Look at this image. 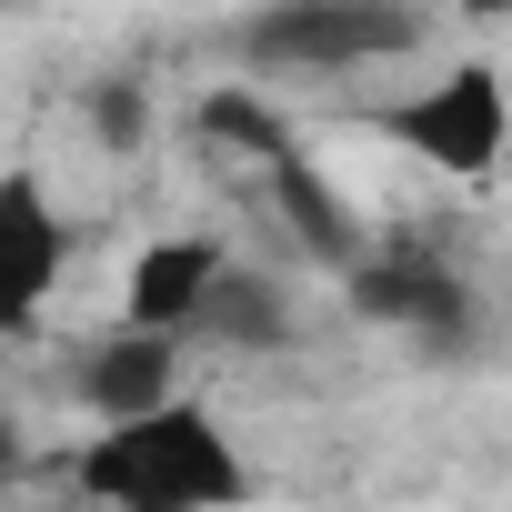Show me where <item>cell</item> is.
Listing matches in <instances>:
<instances>
[{
	"label": "cell",
	"instance_id": "cell-1",
	"mask_svg": "<svg viewBox=\"0 0 512 512\" xmlns=\"http://www.w3.org/2000/svg\"><path fill=\"white\" fill-rule=\"evenodd\" d=\"M81 482L111 512H231L241 502V452L221 442L211 412L151 402V412H131V422L101 432V452L81 462Z\"/></svg>",
	"mask_w": 512,
	"mask_h": 512
},
{
	"label": "cell",
	"instance_id": "cell-2",
	"mask_svg": "<svg viewBox=\"0 0 512 512\" xmlns=\"http://www.w3.org/2000/svg\"><path fill=\"white\" fill-rule=\"evenodd\" d=\"M412 0H282L272 21H251V61L262 71H342V61H382L412 51Z\"/></svg>",
	"mask_w": 512,
	"mask_h": 512
},
{
	"label": "cell",
	"instance_id": "cell-3",
	"mask_svg": "<svg viewBox=\"0 0 512 512\" xmlns=\"http://www.w3.org/2000/svg\"><path fill=\"white\" fill-rule=\"evenodd\" d=\"M412 151H432L442 171H462V181H482L492 161H502V81H492V61H462V71H442L402 121H392Z\"/></svg>",
	"mask_w": 512,
	"mask_h": 512
},
{
	"label": "cell",
	"instance_id": "cell-4",
	"mask_svg": "<svg viewBox=\"0 0 512 512\" xmlns=\"http://www.w3.org/2000/svg\"><path fill=\"white\" fill-rule=\"evenodd\" d=\"M61 282V221H51V191L31 171L0 181V332H31L41 302Z\"/></svg>",
	"mask_w": 512,
	"mask_h": 512
},
{
	"label": "cell",
	"instance_id": "cell-5",
	"mask_svg": "<svg viewBox=\"0 0 512 512\" xmlns=\"http://www.w3.org/2000/svg\"><path fill=\"white\" fill-rule=\"evenodd\" d=\"M352 302L372 312V322H412L422 342H462V322H472V302H462V282L452 272H432V262H352Z\"/></svg>",
	"mask_w": 512,
	"mask_h": 512
},
{
	"label": "cell",
	"instance_id": "cell-6",
	"mask_svg": "<svg viewBox=\"0 0 512 512\" xmlns=\"http://www.w3.org/2000/svg\"><path fill=\"white\" fill-rule=\"evenodd\" d=\"M211 272H221L211 241H151L141 262H131V332H191Z\"/></svg>",
	"mask_w": 512,
	"mask_h": 512
},
{
	"label": "cell",
	"instance_id": "cell-7",
	"mask_svg": "<svg viewBox=\"0 0 512 512\" xmlns=\"http://www.w3.org/2000/svg\"><path fill=\"white\" fill-rule=\"evenodd\" d=\"M81 392H91V412H111V422L171 402V332H121V342H101L91 372H81Z\"/></svg>",
	"mask_w": 512,
	"mask_h": 512
},
{
	"label": "cell",
	"instance_id": "cell-8",
	"mask_svg": "<svg viewBox=\"0 0 512 512\" xmlns=\"http://www.w3.org/2000/svg\"><path fill=\"white\" fill-rule=\"evenodd\" d=\"M272 191H282V201H292V211H302V241H312V251H322V262H342V272H352V262H362V231H352V221H342V201H332V191H322V181H312V171H302V161H292V151H282V161H272Z\"/></svg>",
	"mask_w": 512,
	"mask_h": 512
},
{
	"label": "cell",
	"instance_id": "cell-9",
	"mask_svg": "<svg viewBox=\"0 0 512 512\" xmlns=\"http://www.w3.org/2000/svg\"><path fill=\"white\" fill-rule=\"evenodd\" d=\"M191 332H221V342H282V312H272V292H262V282L211 272V292H201Z\"/></svg>",
	"mask_w": 512,
	"mask_h": 512
},
{
	"label": "cell",
	"instance_id": "cell-10",
	"mask_svg": "<svg viewBox=\"0 0 512 512\" xmlns=\"http://www.w3.org/2000/svg\"><path fill=\"white\" fill-rule=\"evenodd\" d=\"M91 131H101L111 151H131V141H141V81H101V91H91Z\"/></svg>",
	"mask_w": 512,
	"mask_h": 512
},
{
	"label": "cell",
	"instance_id": "cell-11",
	"mask_svg": "<svg viewBox=\"0 0 512 512\" xmlns=\"http://www.w3.org/2000/svg\"><path fill=\"white\" fill-rule=\"evenodd\" d=\"M462 11H472V21H502V11H512V0H462Z\"/></svg>",
	"mask_w": 512,
	"mask_h": 512
}]
</instances>
